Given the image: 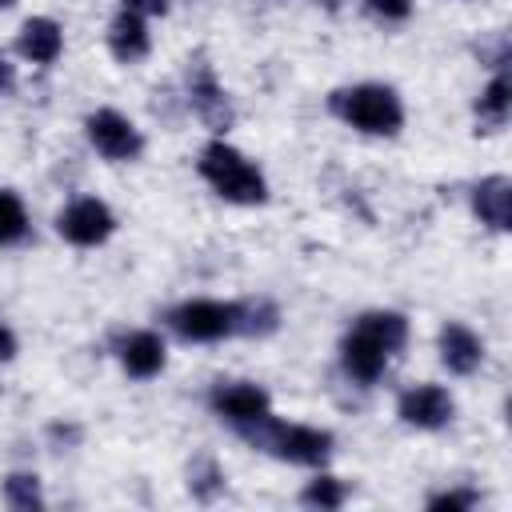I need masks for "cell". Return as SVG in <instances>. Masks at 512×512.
<instances>
[{"label":"cell","mask_w":512,"mask_h":512,"mask_svg":"<svg viewBox=\"0 0 512 512\" xmlns=\"http://www.w3.org/2000/svg\"><path fill=\"white\" fill-rule=\"evenodd\" d=\"M364 4L380 20H408L412 16V0H364Z\"/></svg>","instance_id":"obj_23"},{"label":"cell","mask_w":512,"mask_h":512,"mask_svg":"<svg viewBox=\"0 0 512 512\" xmlns=\"http://www.w3.org/2000/svg\"><path fill=\"white\" fill-rule=\"evenodd\" d=\"M168 324L184 336V340H224L236 332V304H220V300H188L180 308L168 312Z\"/></svg>","instance_id":"obj_5"},{"label":"cell","mask_w":512,"mask_h":512,"mask_svg":"<svg viewBox=\"0 0 512 512\" xmlns=\"http://www.w3.org/2000/svg\"><path fill=\"white\" fill-rule=\"evenodd\" d=\"M8 4H16V0H0V8H8Z\"/></svg>","instance_id":"obj_28"},{"label":"cell","mask_w":512,"mask_h":512,"mask_svg":"<svg viewBox=\"0 0 512 512\" xmlns=\"http://www.w3.org/2000/svg\"><path fill=\"white\" fill-rule=\"evenodd\" d=\"M4 500H8L12 508H20V512L40 508V504H44V496H40V480H36L32 472H12V476L4 480Z\"/></svg>","instance_id":"obj_20"},{"label":"cell","mask_w":512,"mask_h":512,"mask_svg":"<svg viewBox=\"0 0 512 512\" xmlns=\"http://www.w3.org/2000/svg\"><path fill=\"white\" fill-rule=\"evenodd\" d=\"M328 104L344 124H352L356 132H368V136H392L404 124L400 96L388 84H352V88L332 92Z\"/></svg>","instance_id":"obj_2"},{"label":"cell","mask_w":512,"mask_h":512,"mask_svg":"<svg viewBox=\"0 0 512 512\" xmlns=\"http://www.w3.org/2000/svg\"><path fill=\"white\" fill-rule=\"evenodd\" d=\"M12 356H16V336L0 324V360H12Z\"/></svg>","instance_id":"obj_25"},{"label":"cell","mask_w":512,"mask_h":512,"mask_svg":"<svg viewBox=\"0 0 512 512\" xmlns=\"http://www.w3.org/2000/svg\"><path fill=\"white\" fill-rule=\"evenodd\" d=\"M188 488H192V496H196V500H212V496L224 488V476H220V468H216L212 460H200V468L192 472Z\"/></svg>","instance_id":"obj_21"},{"label":"cell","mask_w":512,"mask_h":512,"mask_svg":"<svg viewBox=\"0 0 512 512\" xmlns=\"http://www.w3.org/2000/svg\"><path fill=\"white\" fill-rule=\"evenodd\" d=\"M508 108H512V84H508V72L500 68V72L488 80V88L480 92V100H476V116H480V124L492 132V128H504Z\"/></svg>","instance_id":"obj_16"},{"label":"cell","mask_w":512,"mask_h":512,"mask_svg":"<svg viewBox=\"0 0 512 512\" xmlns=\"http://www.w3.org/2000/svg\"><path fill=\"white\" fill-rule=\"evenodd\" d=\"M300 500H304L308 508H340V504L348 500V484L336 480V476H316V480L304 484Z\"/></svg>","instance_id":"obj_18"},{"label":"cell","mask_w":512,"mask_h":512,"mask_svg":"<svg viewBox=\"0 0 512 512\" xmlns=\"http://www.w3.org/2000/svg\"><path fill=\"white\" fill-rule=\"evenodd\" d=\"M208 404H212V412L220 420H228L236 428H248V424H256V420L268 416V392L260 384H252V380L216 384L212 396H208Z\"/></svg>","instance_id":"obj_9"},{"label":"cell","mask_w":512,"mask_h":512,"mask_svg":"<svg viewBox=\"0 0 512 512\" xmlns=\"http://www.w3.org/2000/svg\"><path fill=\"white\" fill-rule=\"evenodd\" d=\"M472 208L488 228L508 232L512 228V180L508 176H484L472 188Z\"/></svg>","instance_id":"obj_12"},{"label":"cell","mask_w":512,"mask_h":512,"mask_svg":"<svg viewBox=\"0 0 512 512\" xmlns=\"http://www.w3.org/2000/svg\"><path fill=\"white\" fill-rule=\"evenodd\" d=\"M128 12H140V16H164L168 12V0H124Z\"/></svg>","instance_id":"obj_24"},{"label":"cell","mask_w":512,"mask_h":512,"mask_svg":"<svg viewBox=\"0 0 512 512\" xmlns=\"http://www.w3.org/2000/svg\"><path fill=\"white\" fill-rule=\"evenodd\" d=\"M396 412H400L404 424L432 432V428H444V424L452 420L456 404H452L448 388H440V384H416V388H408V392L400 396Z\"/></svg>","instance_id":"obj_10"},{"label":"cell","mask_w":512,"mask_h":512,"mask_svg":"<svg viewBox=\"0 0 512 512\" xmlns=\"http://www.w3.org/2000/svg\"><path fill=\"white\" fill-rule=\"evenodd\" d=\"M108 48H112V56H116V60H124V64L144 60V56H148V48H152V36H148L144 16H140V12L120 8V16L108 24Z\"/></svg>","instance_id":"obj_14"},{"label":"cell","mask_w":512,"mask_h":512,"mask_svg":"<svg viewBox=\"0 0 512 512\" xmlns=\"http://www.w3.org/2000/svg\"><path fill=\"white\" fill-rule=\"evenodd\" d=\"M252 444H260L264 452L292 460V464H324L332 456V436L324 428H308V424H276V420H256L248 428H240Z\"/></svg>","instance_id":"obj_4"},{"label":"cell","mask_w":512,"mask_h":512,"mask_svg":"<svg viewBox=\"0 0 512 512\" xmlns=\"http://www.w3.org/2000/svg\"><path fill=\"white\" fill-rule=\"evenodd\" d=\"M480 360H484V340L468 324L448 320L440 328V364L456 376H472L480 368Z\"/></svg>","instance_id":"obj_11"},{"label":"cell","mask_w":512,"mask_h":512,"mask_svg":"<svg viewBox=\"0 0 512 512\" xmlns=\"http://www.w3.org/2000/svg\"><path fill=\"white\" fill-rule=\"evenodd\" d=\"M56 228H60V236H64L68 244H76V248H96V244H104V240L112 236L116 216H112V208H108L104 200L84 196V200H72V204L60 212Z\"/></svg>","instance_id":"obj_6"},{"label":"cell","mask_w":512,"mask_h":512,"mask_svg":"<svg viewBox=\"0 0 512 512\" xmlns=\"http://www.w3.org/2000/svg\"><path fill=\"white\" fill-rule=\"evenodd\" d=\"M84 132H88L92 148H96L100 156H108V160H132V156H140V148H144L136 124H132L128 116H120L116 108H96V112L84 120Z\"/></svg>","instance_id":"obj_7"},{"label":"cell","mask_w":512,"mask_h":512,"mask_svg":"<svg viewBox=\"0 0 512 512\" xmlns=\"http://www.w3.org/2000/svg\"><path fill=\"white\" fill-rule=\"evenodd\" d=\"M164 352L168 348H164V340L156 332H128L120 340V364L136 380H152L164 368Z\"/></svg>","instance_id":"obj_13"},{"label":"cell","mask_w":512,"mask_h":512,"mask_svg":"<svg viewBox=\"0 0 512 512\" xmlns=\"http://www.w3.org/2000/svg\"><path fill=\"white\" fill-rule=\"evenodd\" d=\"M320 4H324V8H336V4H340V0H320Z\"/></svg>","instance_id":"obj_27"},{"label":"cell","mask_w":512,"mask_h":512,"mask_svg":"<svg viewBox=\"0 0 512 512\" xmlns=\"http://www.w3.org/2000/svg\"><path fill=\"white\" fill-rule=\"evenodd\" d=\"M200 176L216 188V196H224L232 204H264V196H268L260 168L224 140H212L200 152Z\"/></svg>","instance_id":"obj_3"},{"label":"cell","mask_w":512,"mask_h":512,"mask_svg":"<svg viewBox=\"0 0 512 512\" xmlns=\"http://www.w3.org/2000/svg\"><path fill=\"white\" fill-rule=\"evenodd\" d=\"M16 48H20V56L32 60V64H52V60L60 56V48H64V32H60L56 20L32 16V20H24V28H20V36H16Z\"/></svg>","instance_id":"obj_15"},{"label":"cell","mask_w":512,"mask_h":512,"mask_svg":"<svg viewBox=\"0 0 512 512\" xmlns=\"http://www.w3.org/2000/svg\"><path fill=\"white\" fill-rule=\"evenodd\" d=\"M188 104L192 112L212 128V132H228L232 128V104H228V92L220 88L212 64L196 60L188 68Z\"/></svg>","instance_id":"obj_8"},{"label":"cell","mask_w":512,"mask_h":512,"mask_svg":"<svg viewBox=\"0 0 512 512\" xmlns=\"http://www.w3.org/2000/svg\"><path fill=\"white\" fill-rule=\"evenodd\" d=\"M276 324H280V316H276V308H272L268 300L236 304V332H244V336H264V332H272Z\"/></svg>","instance_id":"obj_17"},{"label":"cell","mask_w":512,"mask_h":512,"mask_svg":"<svg viewBox=\"0 0 512 512\" xmlns=\"http://www.w3.org/2000/svg\"><path fill=\"white\" fill-rule=\"evenodd\" d=\"M24 232H28V212H24L20 196L0 188V244H16V240H24Z\"/></svg>","instance_id":"obj_19"},{"label":"cell","mask_w":512,"mask_h":512,"mask_svg":"<svg viewBox=\"0 0 512 512\" xmlns=\"http://www.w3.org/2000/svg\"><path fill=\"white\" fill-rule=\"evenodd\" d=\"M480 496L472 488H448V492H436L428 496V508H448V512H464V508H476Z\"/></svg>","instance_id":"obj_22"},{"label":"cell","mask_w":512,"mask_h":512,"mask_svg":"<svg viewBox=\"0 0 512 512\" xmlns=\"http://www.w3.org/2000/svg\"><path fill=\"white\" fill-rule=\"evenodd\" d=\"M12 84H16V72H12V64L0 56V96H4V92H12Z\"/></svg>","instance_id":"obj_26"},{"label":"cell","mask_w":512,"mask_h":512,"mask_svg":"<svg viewBox=\"0 0 512 512\" xmlns=\"http://www.w3.org/2000/svg\"><path fill=\"white\" fill-rule=\"evenodd\" d=\"M404 340H408V320L400 312H364L340 344L344 372L356 376L360 384L380 380V372L388 368V356L400 352Z\"/></svg>","instance_id":"obj_1"}]
</instances>
